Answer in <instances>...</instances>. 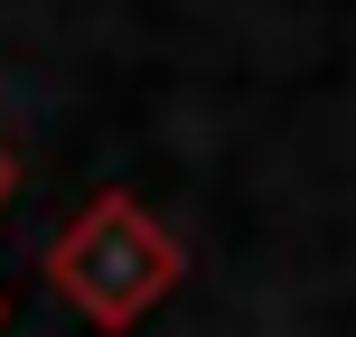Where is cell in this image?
I'll use <instances>...</instances> for the list:
<instances>
[{"label": "cell", "mask_w": 356, "mask_h": 337, "mask_svg": "<svg viewBox=\"0 0 356 337\" xmlns=\"http://www.w3.org/2000/svg\"><path fill=\"white\" fill-rule=\"evenodd\" d=\"M47 281L66 290L94 328H131V319L178 281V253H169V234L150 225L131 197H94L85 225L47 253Z\"/></svg>", "instance_id": "obj_1"}, {"label": "cell", "mask_w": 356, "mask_h": 337, "mask_svg": "<svg viewBox=\"0 0 356 337\" xmlns=\"http://www.w3.org/2000/svg\"><path fill=\"white\" fill-rule=\"evenodd\" d=\"M0 188H10V160H0Z\"/></svg>", "instance_id": "obj_2"}]
</instances>
